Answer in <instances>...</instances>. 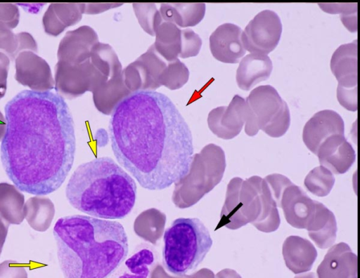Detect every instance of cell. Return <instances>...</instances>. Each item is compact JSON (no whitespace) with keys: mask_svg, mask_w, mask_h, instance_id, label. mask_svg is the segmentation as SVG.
<instances>
[{"mask_svg":"<svg viewBox=\"0 0 360 278\" xmlns=\"http://www.w3.org/2000/svg\"><path fill=\"white\" fill-rule=\"evenodd\" d=\"M7 121L1 145L4 169L16 187L46 195L65 182L75 159L73 119L61 95L24 90L5 106Z\"/></svg>","mask_w":360,"mask_h":278,"instance_id":"cell-1","label":"cell"},{"mask_svg":"<svg viewBox=\"0 0 360 278\" xmlns=\"http://www.w3.org/2000/svg\"><path fill=\"white\" fill-rule=\"evenodd\" d=\"M109 136L119 164L139 184L162 190L191 172V130L175 105L154 91L133 92L111 113Z\"/></svg>","mask_w":360,"mask_h":278,"instance_id":"cell-2","label":"cell"},{"mask_svg":"<svg viewBox=\"0 0 360 278\" xmlns=\"http://www.w3.org/2000/svg\"><path fill=\"white\" fill-rule=\"evenodd\" d=\"M53 232L64 278H107L128 255L127 232L115 220L68 216L56 221Z\"/></svg>","mask_w":360,"mask_h":278,"instance_id":"cell-3","label":"cell"},{"mask_svg":"<svg viewBox=\"0 0 360 278\" xmlns=\"http://www.w3.org/2000/svg\"><path fill=\"white\" fill-rule=\"evenodd\" d=\"M136 192L134 179L108 157L80 164L65 187L66 198L73 208L106 220L125 218L134 206Z\"/></svg>","mask_w":360,"mask_h":278,"instance_id":"cell-4","label":"cell"},{"mask_svg":"<svg viewBox=\"0 0 360 278\" xmlns=\"http://www.w3.org/2000/svg\"><path fill=\"white\" fill-rule=\"evenodd\" d=\"M220 218L216 230L223 226L236 230L250 223L259 231L271 232L281 223L268 184L257 176L229 181Z\"/></svg>","mask_w":360,"mask_h":278,"instance_id":"cell-5","label":"cell"},{"mask_svg":"<svg viewBox=\"0 0 360 278\" xmlns=\"http://www.w3.org/2000/svg\"><path fill=\"white\" fill-rule=\"evenodd\" d=\"M162 264L167 272L182 277L202 263L212 245L208 229L197 218H178L163 234Z\"/></svg>","mask_w":360,"mask_h":278,"instance_id":"cell-6","label":"cell"},{"mask_svg":"<svg viewBox=\"0 0 360 278\" xmlns=\"http://www.w3.org/2000/svg\"><path fill=\"white\" fill-rule=\"evenodd\" d=\"M245 103V132L248 135H255L262 130L271 137L279 138L287 132L290 124V110L272 86L264 85L254 88Z\"/></svg>","mask_w":360,"mask_h":278,"instance_id":"cell-7","label":"cell"},{"mask_svg":"<svg viewBox=\"0 0 360 278\" xmlns=\"http://www.w3.org/2000/svg\"><path fill=\"white\" fill-rule=\"evenodd\" d=\"M282 24L278 14L271 10L257 13L242 32L245 51L266 55L277 46L281 36Z\"/></svg>","mask_w":360,"mask_h":278,"instance_id":"cell-8","label":"cell"},{"mask_svg":"<svg viewBox=\"0 0 360 278\" xmlns=\"http://www.w3.org/2000/svg\"><path fill=\"white\" fill-rule=\"evenodd\" d=\"M153 44L148 50L122 70L124 84L131 92L153 91L160 86L159 78L167 66Z\"/></svg>","mask_w":360,"mask_h":278,"instance_id":"cell-9","label":"cell"},{"mask_svg":"<svg viewBox=\"0 0 360 278\" xmlns=\"http://www.w3.org/2000/svg\"><path fill=\"white\" fill-rule=\"evenodd\" d=\"M95 83V68L90 58L79 64L58 60L55 67V89L63 98L73 99L91 91Z\"/></svg>","mask_w":360,"mask_h":278,"instance_id":"cell-10","label":"cell"},{"mask_svg":"<svg viewBox=\"0 0 360 278\" xmlns=\"http://www.w3.org/2000/svg\"><path fill=\"white\" fill-rule=\"evenodd\" d=\"M15 79L34 91L44 92L54 87V80L47 62L32 51H25L16 57Z\"/></svg>","mask_w":360,"mask_h":278,"instance_id":"cell-11","label":"cell"},{"mask_svg":"<svg viewBox=\"0 0 360 278\" xmlns=\"http://www.w3.org/2000/svg\"><path fill=\"white\" fill-rule=\"evenodd\" d=\"M247 118L245 100L234 95L228 106L218 107L208 114L210 129L220 138L229 140L238 135Z\"/></svg>","mask_w":360,"mask_h":278,"instance_id":"cell-12","label":"cell"},{"mask_svg":"<svg viewBox=\"0 0 360 278\" xmlns=\"http://www.w3.org/2000/svg\"><path fill=\"white\" fill-rule=\"evenodd\" d=\"M316 201L292 182L282 191L277 206L282 208L286 221L292 227L306 229L316 209Z\"/></svg>","mask_w":360,"mask_h":278,"instance_id":"cell-13","label":"cell"},{"mask_svg":"<svg viewBox=\"0 0 360 278\" xmlns=\"http://www.w3.org/2000/svg\"><path fill=\"white\" fill-rule=\"evenodd\" d=\"M345 124L341 116L330 110L315 113L303 128L302 139L307 147L314 154L321 143L333 135H344Z\"/></svg>","mask_w":360,"mask_h":278,"instance_id":"cell-14","label":"cell"},{"mask_svg":"<svg viewBox=\"0 0 360 278\" xmlns=\"http://www.w3.org/2000/svg\"><path fill=\"white\" fill-rule=\"evenodd\" d=\"M241 28L232 23L219 25L210 37V48L214 58L225 63H237L245 54Z\"/></svg>","mask_w":360,"mask_h":278,"instance_id":"cell-15","label":"cell"},{"mask_svg":"<svg viewBox=\"0 0 360 278\" xmlns=\"http://www.w3.org/2000/svg\"><path fill=\"white\" fill-rule=\"evenodd\" d=\"M316 154L321 166L335 174L346 173L356 159L352 145L340 134L333 135L325 140Z\"/></svg>","mask_w":360,"mask_h":278,"instance_id":"cell-16","label":"cell"},{"mask_svg":"<svg viewBox=\"0 0 360 278\" xmlns=\"http://www.w3.org/2000/svg\"><path fill=\"white\" fill-rule=\"evenodd\" d=\"M98 42L96 33L89 26L69 31L59 44L58 59L70 64L82 63L90 58L91 49Z\"/></svg>","mask_w":360,"mask_h":278,"instance_id":"cell-17","label":"cell"},{"mask_svg":"<svg viewBox=\"0 0 360 278\" xmlns=\"http://www.w3.org/2000/svg\"><path fill=\"white\" fill-rule=\"evenodd\" d=\"M316 273L318 278H357V256L347 244H337L328 250Z\"/></svg>","mask_w":360,"mask_h":278,"instance_id":"cell-18","label":"cell"},{"mask_svg":"<svg viewBox=\"0 0 360 278\" xmlns=\"http://www.w3.org/2000/svg\"><path fill=\"white\" fill-rule=\"evenodd\" d=\"M330 69L338 81L337 93L357 91V41L340 46L330 60Z\"/></svg>","mask_w":360,"mask_h":278,"instance_id":"cell-19","label":"cell"},{"mask_svg":"<svg viewBox=\"0 0 360 278\" xmlns=\"http://www.w3.org/2000/svg\"><path fill=\"white\" fill-rule=\"evenodd\" d=\"M283 256L287 267L295 274H300L311 269L317 251L308 239L292 235L283 242Z\"/></svg>","mask_w":360,"mask_h":278,"instance_id":"cell-20","label":"cell"},{"mask_svg":"<svg viewBox=\"0 0 360 278\" xmlns=\"http://www.w3.org/2000/svg\"><path fill=\"white\" fill-rule=\"evenodd\" d=\"M272 69V62L267 55L248 54L241 60L237 69V84L240 89L249 91L260 81L269 79Z\"/></svg>","mask_w":360,"mask_h":278,"instance_id":"cell-21","label":"cell"},{"mask_svg":"<svg viewBox=\"0 0 360 278\" xmlns=\"http://www.w3.org/2000/svg\"><path fill=\"white\" fill-rule=\"evenodd\" d=\"M85 4H51L42 18L46 34L56 37L64 29L77 23L84 11Z\"/></svg>","mask_w":360,"mask_h":278,"instance_id":"cell-22","label":"cell"},{"mask_svg":"<svg viewBox=\"0 0 360 278\" xmlns=\"http://www.w3.org/2000/svg\"><path fill=\"white\" fill-rule=\"evenodd\" d=\"M306 230L319 248L324 249L332 246L335 241L338 230L333 213L316 201L315 212Z\"/></svg>","mask_w":360,"mask_h":278,"instance_id":"cell-23","label":"cell"},{"mask_svg":"<svg viewBox=\"0 0 360 278\" xmlns=\"http://www.w3.org/2000/svg\"><path fill=\"white\" fill-rule=\"evenodd\" d=\"M155 263L153 250L143 245L124 260L107 278H151Z\"/></svg>","mask_w":360,"mask_h":278,"instance_id":"cell-24","label":"cell"},{"mask_svg":"<svg viewBox=\"0 0 360 278\" xmlns=\"http://www.w3.org/2000/svg\"><path fill=\"white\" fill-rule=\"evenodd\" d=\"M159 11L165 22L185 27L195 26L202 20L205 13V4H162Z\"/></svg>","mask_w":360,"mask_h":278,"instance_id":"cell-25","label":"cell"},{"mask_svg":"<svg viewBox=\"0 0 360 278\" xmlns=\"http://www.w3.org/2000/svg\"><path fill=\"white\" fill-rule=\"evenodd\" d=\"M23 212L25 218L33 230L45 232L52 223L55 208L49 198L35 196L27 200Z\"/></svg>","mask_w":360,"mask_h":278,"instance_id":"cell-26","label":"cell"},{"mask_svg":"<svg viewBox=\"0 0 360 278\" xmlns=\"http://www.w3.org/2000/svg\"><path fill=\"white\" fill-rule=\"evenodd\" d=\"M25 197L15 185L0 183V216L9 224L20 225L24 220Z\"/></svg>","mask_w":360,"mask_h":278,"instance_id":"cell-27","label":"cell"},{"mask_svg":"<svg viewBox=\"0 0 360 278\" xmlns=\"http://www.w3.org/2000/svg\"><path fill=\"white\" fill-rule=\"evenodd\" d=\"M153 44L158 53L167 62L177 59L181 51V30L171 22H162L156 29Z\"/></svg>","mask_w":360,"mask_h":278,"instance_id":"cell-28","label":"cell"},{"mask_svg":"<svg viewBox=\"0 0 360 278\" xmlns=\"http://www.w3.org/2000/svg\"><path fill=\"white\" fill-rule=\"evenodd\" d=\"M0 49L11 59L25 51H37V44L33 37L25 32L14 34L11 29L0 22Z\"/></svg>","mask_w":360,"mask_h":278,"instance_id":"cell-29","label":"cell"},{"mask_svg":"<svg viewBox=\"0 0 360 278\" xmlns=\"http://www.w3.org/2000/svg\"><path fill=\"white\" fill-rule=\"evenodd\" d=\"M304 186L313 194L325 197L331 191L334 183L333 173L323 166L313 168L304 179Z\"/></svg>","mask_w":360,"mask_h":278,"instance_id":"cell-30","label":"cell"},{"mask_svg":"<svg viewBox=\"0 0 360 278\" xmlns=\"http://www.w3.org/2000/svg\"><path fill=\"white\" fill-rule=\"evenodd\" d=\"M189 71L178 58L169 62L159 78L160 86L171 90L182 87L188 80Z\"/></svg>","mask_w":360,"mask_h":278,"instance_id":"cell-31","label":"cell"},{"mask_svg":"<svg viewBox=\"0 0 360 278\" xmlns=\"http://www.w3.org/2000/svg\"><path fill=\"white\" fill-rule=\"evenodd\" d=\"M133 7L141 27L148 34L155 35L157 28L163 21L156 6L153 4H134Z\"/></svg>","mask_w":360,"mask_h":278,"instance_id":"cell-32","label":"cell"},{"mask_svg":"<svg viewBox=\"0 0 360 278\" xmlns=\"http://www.w3.org/2000/svg\"><path fill=\"white\" fill-rule=\"evenodd\" d=\"M323 11L330 13H343L340 18L342 23L352 32L356 30V3L352 4H319Z\"/></svg>","mask_w":360,"mask_h":278,"instance_id":"cell-33","label":"cell"},{"mask_svg":"<svg viewBox=\"0 0 360 278\" xmlns=\"http://www.w3.org/2000/svg\"><path fill=\"white\" fill-rule=\"evenodd\" d=\"M181 51L179 57L188 58L198 54L202 40L200 37L191 29L181 30Z\"/></svg>","mask_w":360,"mask_h":278,"instance_id":"cell-34","label":"cell"},{"mask_svg":"<svg viewBox=\"0 0 360 278\" xmlns=\"http://www.w3.org/2000/svg\"><path fill=\"white\" fill-rule=\"evenodd\" d=\"M19 18L20 13L16 5L0 3V22L12 29L18 25Z\"/></svg>","mask_w":360,"mask_h":278,"instance_id":"cell-35","label":"cell"},{"mask_svg":"<svg viewBox=\"0 0 360 278\" xmlns=\"http://www.w3.org/2000/svg\"><path fill=\"white\" fill-rule=\"evenodd\" d=\"M0 278H28L24 265L17 261L7 260L0 263Z\"/></svg>","mask_w":360,"mask_h":278,"instance_id":"cell-36","label":"cell"},{"mask_svg":"<svg viewBox=\"0 0 360 278\" xmlns=\"http://www.w3.org/2000/svg\"><path fill=\"white\" fill-rule=\"evenodd\" d=\"M9 65V58L4 53L0 52V86L7 87Z\"/></svg>","mask_w":360,"mask_h":278,"instance_id":"cell-37","label":"cell"},{"mask_svg":"<svg viewBox=\"0 0 360 278\" xmlns=\"http://www.w3.org/2000/svg\"><path fill=\"white\" fill-rule=\"evenodd\" d=\"M122 4H85L84 13L95 14L109 8L120 6Z\"/></svg>","mask_w":360,"mask_h":278,"instance_id":"cell-38","label":"cell"},{"mask_svg":"<svg viewBox=\"0 0 360 278\" xmlns=\"http://www.w3.org/2000/svg\"><path fill=\"white\" fill-rule=\"evenodd\" d=\"M177 277V276H176ZM151 278H166L165 274H155V277L151 276ZM172 278V277H167ZM176 278H214L213 272L206 268L202 269L195 274L191 275H184L182 277H177Z\"/></svg>","mask_w":360,"mask_h":278,"instance_id":"cell-39","label":"cell"},{"mask_svg":"<svg viewBox=\"0 0 360 278\" xmlns=\"http://www.w3.org/2000/svg\"><path fill=\"white\" fill-rule=\"evenodd\" d=\"M9 223L0 216V256L7 237Z\"/></svg>","mask_w":360,"mask_h":278,"instance_id":"cell-40","label":"cell"},{"mask_svg":"<svg viewBox=\"0 0 360 278\" xmlns=\"http://www.w3.org/2000/svg\"><path fill=\"white\" fill-rule=\"evenodd\" d=\"M7 123L3 114L0 111V140H1L6 133Z\"/></svg>","mask_w":360,"mask_h":278,"instance_id":"cell-41","label":"cell"},{"mask_svg":"<svg viewBox=\"0 0 360 278\" xmlns=\"http://www.w3.org/2000/svg\"><path fill=\"white\" fill-rule=\"evenodd\" d=\"M294 278H318L314 272H307L296 275Z\"/></svg>","mask_w":360,"mask_h":278,"instance_id":"cell-42","label":"cell"},{"mask_svg":"<svg viewBox=\"0 0 360 278\" xmlns=\"http://www.w3.org/2000/svg\"><path fill=\"white\" fill-rule=\"evenodd\" d=\"M6 88L7 87L0 86V99L4 96L6 92Z\"/></svg>","mask_w":360,"mask_h":278,"instance_id":"cell-43","label":"cell"}]
</instances>
